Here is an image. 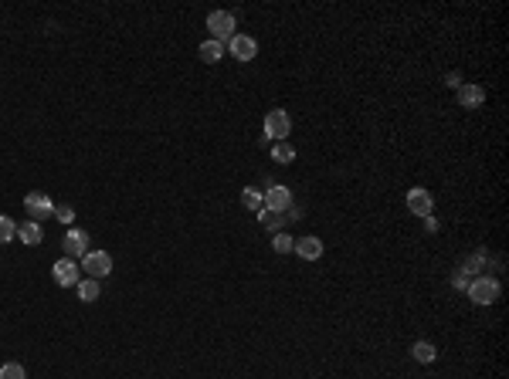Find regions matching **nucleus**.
Returning <instances> with one entry per match:
<instances>
[{"mask_svg":"<svg viewBox=\"0 0 509 379\" xmlns=\"http://www.w3.org/2000/svg\"><path fill=\"white\" fill-rule=\"evenodd\" d=\"M295 159V146L285 139V142H272V163H278V166H289Z\"/></svg>","mask_w":509,"mask_h":379,"instance_id":"obj_17","label":"nucleus"},{"mask_svg":"<svg viewBox=\"0 0 509 379\" xmlns=\"http://www.w3.org/2000/svg\"><path fill=\"white\" fill-rule=\"evenodd\" d=\"M292 251L302 258V261H319V258H323V251H326V244H323L316 234H309V237H299Z\"/></svg>","mask_w":509,"mask_h":379,"instance_id":"obj_11","label":"nucleus"},{"mask_svg":"<svg viewBox=\"0 0 509 379\" xmlns=\"http://www.w3.org/2000/svg\"><path fill=\"white\" fill-rule=\"evenodd\" d=\"M0 379H27V369L20 362H4L0 366Z\"/></svg>","mask_w":509,"mask_h":379,"instance_id":"obj_22","label":"nucleus"},{"mask_svg":"<svg viewBox=\"0 0 509 379\" xmlns=\"http://www.w3.org/2000/svg\"><path fill=\"white\" fill-rule=\"evenodd\" d=\"M82 271H85L89 278H96V281L109 278V274H112V258H109V251H89V254L82 258Z\"/></svg>","mask_w":509,"mask_h":379,"instance_id":"obj_4","label":"nucleus"},{"mask_svg":"<svg viewBox=\"0 0 509 379\" xmlns=\"http://www.w3.org/2000/svg\"><path fill=\"white\" fill-rule=\"evenodd\" d=\"M482 102H486V88H482V85L465 81V85L458 88V105H462V109H482Z\"/></svg>","mask_w":509,"mask_h":379,"instance_id":"obj_12","label":"nucleus"},{"mask_svg":"<svg viewBox=\"0 0 509 379\" xmlns=\"http://www.w3.org/2000/svg\"><path fill=\"white\" fill-rule=\"evenodd\" d=\"M18 241L27 247H38L41 241H44V230H41V224H34V220H24L18 227Z\"/></svg>","mask_w":509,"mask_h":379,"instance_id":"obj_13","label":"nucleus"},{"mask_svg":"<svg viewBox=\"0 0 509 379\" xmlns=\"http://www.w3.org/2000/svg\"><path fill=\"white\" fill-rule=\"evenodd\" d=\"M451 288H458V291H465V288H469V274H465L462 267L451 274Z\"/></svg>","mask_w":509,"mask_h":379,"instance_id":"obj_25","label":"nucleus"},{"mask_svg":"<svg viewBox=\"0 0 509 379\" xmlns=\"http://www.w3.org/2000/svg\"><path fill=\"white\" fill-rule=\"evenodd\" d=\"M292 133V119L285 109H272L265 115V142H285Z\"/></svg>","mask_w":509,"mask_h":379,"instance_id":"obj_2","label":"nucleus"},{"mask_svg":"<svg viewBox=\"0 0 509 379\" xmlns=\"http://www.w3.org/2000/svg\"><path fill=\"white\" fill-rule=\"evenodd\" d=\"M55 220H58V224H72V220H75V207L58 204V207H55Z\"/></svg>","mask_w":509,"mask_h":379,"instance_id":"obj_24","label":"nucleus"},{"mask_svg":"<svg viewBox=\"0 0 509 379\" xmlns=\"http://www.w3.org/2000/svg\"><path fill=\"white\" fill-rule=\"evenodd\" d=\"M465 291H469V298L475 305H496V302H499V281H496V278H489V274H486V278H475V281H469V288H465Z\"/></svg>","mask_w":509,"mask_h":379,"instance_id":"obj_3","label":"nucleus"},{"mask_svg":"<svg viewBox=\"0 0 509 379\" xmlns=\"http://www.w3.org/2000/svg\"><path fill=\"white\" fill-rule=\"evenodd\" d=\"M197 55H200V61H207V65H217V61H221V58L228 55V48H224V44H221V41H204V44H200V48H197Z\"/></svg>","mask_w":509,"mask_h":379,"instance_id":"obj_14","label":"nucleus"},{"mask_svg":"<svg viewBox=\"0 0 509 379\" xmlns=\"http://www.w3.org/2000/svg\"><path fill=\"white\" fill-rule=\"evenodd\" d=\"M235 14L231 11H211L207 14V31H211V41H221V44H228V41L235 38Z\"/></svg>","mask_w":509,"mask_h":379,"instance_id":"obj_1","label":"nucleus"},{"mask_svg":"<svg viewBox=\"0 0 509 379\" xmlns=\"http://www.w3.org/2000/svg\"><path fill=\"white\" fill-rule=\"evenodd\" d=\"M449 85L455 88V92H458V88H462L465 81H462V75H458V72H451V75H449Z\"/></svg>","mask_w":509,"mask_h":379,"instance_id":"obj_26","label":"nucleus"},{"mask_svg":"<svg viewBox=\"0 0 509 379\" xmlns=\"http://www.w3.org/2000/svg\"><path fill=\"white\" fill-rule=\"evenodd\" d=\"M65 254H68V258H72V261H79V258H85V254H89V234H85V230H68V234H65Z\"/></svg>","mask_w":509,"mask_h":379,"instance_id":"obj_10","label":"nucleus"},{"mask_svg":"<svg viewBox=\"0 0 509 379\" xmlns=\"http://www.w3.org/2000/svg\"><path fill=\"white\" fill-rule=\"evenodd\" d=\"M258 224H262L265 230H275V234H282V227H285L289 220H285L282 213H272V210H258Z\"/></svg>","mask_w":509,"mask_h":379,"instance_id":"obj_18","label":"nucleus"},{"mask_svg":"<svg viewBox=\"0 0 509 379\" xmlns=\"http://www.w3.org/2000/svg\"><path fill=\"white\" fill-rule=\"evenodd\" d=\"M262 197H265V210H272V213H285L292 207V190L285 183H272L269 190H262Z\"/></svg>","mask_w":509,"mask_h":379,"instance_id":"obj_7","label":"nucleus"},{"mask_svg":"<svg viewBox=\"0 0 509 379\" xmlns=\"http://www.w3.org/2000/svg\"><path fill=\"white\" fill-rule=\"evenodd\" d=\"M224 48H228L238 61H254V55H258V41L248 38V34H235V38L228 41Z\"/></svg>","mask_w":509,"mask_h":379,"instance_id":"obj_9","label":"nucleus"},{"mask_svg":"<svg viewBox=\"0 0 509 379\" xmlns=\"http://www.w3.org/2000/svg\"><path fill=\"white\" fill-rule=\"evenodd\" d=\"M486 261H489V254H486V251H475L469 261H462V271H465V274H472V271H482V267H486Z\"/></svg>","mask_w":509,"mask_h":379,"instance_id":"obj_21","label":"nucleus"},{"mask_svg":"<svg viewBox=\"0 0 509 379\" xmlns=\"http://www.w3.org/2000/svg\"><path fill=\"white\" fill-rule=\"evenodd\" d=\"M411 356L418 362H425V366H428V362H434L438 359V349H434V342H425V339H418L411 345Z\"/></svg>","mask_w":509,"mask_h":379,"instance_id":"obj_16","label":"nucleus"},{"mask_svg":"<svg viewBox=\"0 0 509 379\" xmlns=\"http://www.w3.org/2000/svg\"><path fill=\"white\" fill-rule=\"evenodd\" d=\"M241 204H245L248 210H254V213H258V210H265V197H262V190L245 187V190H241Z\"/></svg>","mask_w":509,"mask_h":379,"instance_id":"obj_19","label":"nucleus"},{"mask_svg":"<svg viewBox=\"0 0 509 379\" xmlns=\"http://www.w3.org/2000/svg\"><path fill=\"white\" fill-rule=\"evenodd\" d=\"M24 210H27V217H31L34 224H41V220L55 217V200L38 190V193H27V197H24Z\"/></svg>","mask_w":509,"mask_h":379,"instance_id":"obj_5","label":"nucleus"},{"mask_svg":"<svg viewBox=\"0 0 509 379\" xmlns=\"http://www.w3.org/2000/svg\"><path fill=\"white\" fill-rule=\"evenodd\" d=\"M292 247H295V241L289 237V234H275V237H272V251H275V254H292Z\"/></svg>","mask_w":509,"mask_h":379,"instance_id":"obj_23","label":"nucleus"},{"mask_svg":"<svg viewBox=\"0 0 509 379\" xmlns=\"http://www.w3.org/2000/svg\"><path fill=\"white\" fill-rule=\"evenodd\" d=\"M51 278H55L58 288H75V284L82 281V265L72 261V258H61V261L51 265Z\"/></svg>","mask_w":509,"mask_h":379,"instance_id":"obj_6","label":"nucleus"},{"mask_svg":"<svg viewBox=\"0 0 509 379\" xmlns=\"http://www.w3.org/2000/svg\"><path fill=\"white\" fill-rule=\"evenodd\" d=\"M14 237H18V224L7 213H0V244H11Z\"/></svg>","mask_w":509,"mask_h":379,"instance_id":"obj_20","label":"nucleus"},{"mask_svg":"<svg viewBox=\"0 0 509 379\" xmlns=\"http://www.w3.org/2000/svg\"><path fill=\"white\" fill-rule=\"evenodd\" d=\"M408 210H411L414 217H431V213H434V200H431L428 190L425 187L408 190Z\"/></svg>","mask_w":509,"mask_h":379,"instance_id":"obj_8","label":"nucleus"},{"mask_svg":"<svg viewBox=\"0 0 509 379\" xmlns=\"http://www.w3.org/2000/svg\"><path fill=\"white\" fill-rule=\"evenodd\" d=\"M75 288H79V298H82L85 305L98 302V295H102V284H98L96 278H82V281L75 284Z\"/></svg>","mask_w":509,"mask_h":379,"instance_id":"obj_15","label":"nucleus"}]
</instances>
